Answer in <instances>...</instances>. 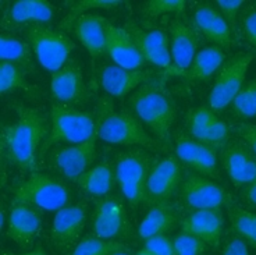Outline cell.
Instances as JSON below:
<instances>
[{
  "label": "cell",
  "mask_w": 256,
  "mask_h": 255,
  "mask_svg": "<svg viewBox=\"0 0 256 255\" xmlns=\"http://www.w3.org/2000/svg\"><path fill=\"white\" fill-rule=\"evenodd\" d=\"M16 112L17 120L2 128V153L10 165L34 173L36 172V152L49 135V126L38 109L16 105Z\"/></svg>",
  "instance_id": "cell-1"
},
{
  "label": "cell",
  "mask_w": 256,
  "mask_h": 255,
  "mask_svg": "<svg viewBox=\"0 0 256 255\" xmlns=\"http://www.w3.org/2000/svg\"><path fill=\"white\" fill-rule=\"evenodd\" d=\"M130 112L145 124L158 140L168 145L170 130L176 120V103L163 81L154 78L141 85L128 99Z\"/></svg>",
  "instance_id": "cell-2"
},
{
  "label": "cell",
  "mask_w": 256,
  "mask_h": 255,
  "mask_svg": "<svg viewBox=\"0 0 256 255\" xmlns=\"http://www.w3.org/2000/svg\"><path fill=\"white\" fill-rule=\"evenodd\" d=\"M96 117L99 121V138L104 142L114 145L140 147L159 152L166 151L168 147L148 134L144 124L131 112H114L113 102L108 96L100 99Z\"/></svg>",
  "instance_id": "cell-3"
},
{
  "label": "cell",
  "mask_w": 256,
  "mask_h": 255,
  "mask_svg": "<svg viewBox=\"0 0 256 255\" xmlns=\"http://www.w3.org/2000/svg\"><path fill=\"white\" fill-rule=\"evenodd\" d=\"M96 130V116L62 103L50 108V131L40 148V158L56 144L77 145L86 141Z\"/></svg>",
  "instance_id": "cell-4"
},
{
  "label": "cell",
  "mask_w": 256,
  "mask_h": 255,
  "mask_svg": "<svg viewBox=\"0 0 256 255\" xmlns=\"http://www.w3.org/2000/svg\"><path fill=\"white\" fill-rule=\"evenodd\" d=\"M71 202V191L56 176L34 172L14 190L13 204H26L45 210L58 212Z\"/></svg>",
  "instance_id": "cell-5"
},
{
  "label": "cell",
  "mask_w": 256,
  "mask_h": 255,
  "mask_svg": "<svg viewBox=\"0 0 256 255\" xmlns=\"http://www.w3.org/2000/svg\"><path fill=\"white\" fill-rule=\"evenodd\" d=\"M26 35L38 62L52 74L70 60L71 52L76 48L74 42L64 32L52 30L45 24L28 27Z\"/></svg>",
  "instance_id": "cell-6"
},
{
  "label": "cell",
  "mask_w": 256,
  "mask_h": 255,
  "mask_svg": "<svg viewBox=\"0 0 256 255\" xmlns=\"http://www.w3.org/2000/svg\"><path fill=\"white\" fill-rule=\"evenodd\" d=\"M254 58L255 55L252 52L237 53L222 64L216 73L208 101V106L213 112H222L230 106L244 87L246 71Z\"/></svg>",
  "instance_id": "cell-7"
},
{
  "label": "cell",
  "mask_w": 256,
  "mask_h": 255,
  "mask_svg": "<svg viewBox=\"0 0 256 255\" xmlns=\"http://www.w3.org/2000/svg\"><path fill=\"white\" fill-rule=\"evenodd\" d=\"M99 140V121L96 117V130L86 141L77 145L54 147L48 155V163L52 170L64 179L77 181L84 173L90 170L96 159V142Z\"/></svg>",
  "instance_id": "cell-8"
},
{
  "label": "cell",
  "mask_w": 256,
  "mask_h": 255,
  "mask_svg": "<svg viewBox=\"0 0 256 255\" xmlns=\"http://www.w3.org/2000/svg\"><path fill=\"white\" fill-rule=\"evenodd\" d=\"M92 230L94 236L110 241H116V238H128L131 236V223L128 220L126 206L120 198L108 195L95 199Z\"/></svg>",
  "instance_id": "cell-9"
},
{
  "label": "cell",
  "mask_w": 256,
  "mask_h": 255,
  "mask_svg": "<svg viewBox=\"0 0 256 255\" xmlns=\"http://www.w3.org/2000/svg\"><path fill=\"white\" fill-rule=\"evenodd\" d=\"M180 198L182 204L194 210L222 209L223 206L234 204L232 197L222 185L199 176L191 174L182 180L180 185Z\"/></svg>",
  "instance_id": "cell-10"
},
{
  "label": "cell",
  "mask_w": 256,
  "mask_h": 255,
  "mask_svg": "<svg viewBox=\"0 0 256 255\" xmlns=\"http://www.w3.org/2000/svg\"><path fill=\"white\" fill-rule=\"evenodd\" d=\"M88 219L86 202L68 205L56 212L50 229V240L53 247L60 252H72L82 238V231Z\"/></svg>",
  "instance_id": "cell-11"
},
{
  "label": "cell",
  "mask_w": 256,
  "mask_h": 255,
  "mask_svg": "<svg viewBox=\"0 0 256 255\" xmlns=\"http://www.w3.org/2000/svg\"><path fill=\"white\" fill-rule=\"evenodd\" d=\"M182 183V167L177 158L167 156L156 160L145 183L144 202L149 206L167 202Z\"/></svg>",
  "instance_id": "cell-12"
},
{
  "label": "cell",
  "mask_w": 256,
  "mask_h": 255,
  "mask_svg": "<svg viewBox=\"0 0 256 255\" xmlns=\"http://www.w3.org/2000/svg\"><path fill=\"white\" fill-rule=\"evenodd\" d=\"M50 91L54 102L70 108L84 106L90 99L81 66L74 59H70L60 70L52 74Z\"/></svg>",
  "instance_id": "cell-13"
},
{
  "label": "cell",
  "mask_w": 256,
  "mask_h": 255,
  "mask_svg": "<svg viewBox=\"0 0 256 255\" xmlns=\"http://www.w3.org/2000/svg\"><path fill=\"white\" fill-rule=\"evenodd\" d=\"M6 229V236L20 248L30 249L42 229V209L26 204H13Z\"/></svg>",
  "instance_id": "cell-14"
},
{
  "label": "cell",
  "mask_w": 256,
  "mask_h": 255,
  "mask_svg": "<svg viewBox=\"0 0 256 255\" xmlns=\"http://www.w3.org/2000/svg\"><path fill=\"white\" fill-rule=\"evenodd\" d=\"M124 28L132 37L135 45L146 63H152L166 70L172 67L173 60L170 53V38L164 32L159 30L144 31L134 21H128Z\"/></svg>",
  "instance_id": "cell-15"
},
{
  "label": "cell",
  "mask_w": 256,
  "mask_h": 255,
  "mask_svg": "<svg viewBox=\"0 0 256 255\" xmlns=\"http://www.w3.org/2000/svg\"><path fill=\"white\" fill-rule=\"evenodd\" d=\"M222 163L237 187L250 184L256 177V156L242 140L228 141L222 149Z\"/></svg>",
  "instance_id": "cell-16"
},
{
  "label": "cell",
  "mask_w": 256,
  "mask_h": 255,
  "mask_svg": "<svg viewBox=\"0 0 256 255\" xmlns=\"http://www.w3.org/2000/svg\"><path fill=\"white\" fill-rule=\"evenodd\" d=\"M156 76L154 70H127L116 64H108L99 71V84L110 96L124 98L136 87L154 80Z\"/></svg>",
  "instance_id": "cell-17"
},
{
  "label": "cell",
  "mask_w": 256,
  "mask_h": 255,
  "mask_svg": "<svg viewBox=\"0 0 256 255\" xmlns=\"http://www.w3.org/2000/svg\"><path fill=\"white\" fill-rule=\"evenodd\" d=\"M53 19V7L46 0H17L7 7L2 17L4 30H17L20 27L45 24Z\"/></svg>",
  "instance_id": "cell-18"
},
{
  "label": "cell",
  "mask_w": 256,
  "mask_h": 255,
  "mask_svg": "<svg viewBox=\"0 0 256 255\" xmlns=\"http://www.w3.org/2000/svg\"><path fill=\"white\" fill-rule=\"evenodd\" d=\"M106 53L116 66L127 70H140L146 63L126 28L109 23L106 28Z\"/></svg>",
  "instance_id": "cell-19"
},
{
  "label": "cell",
  "mask_w": 256,
  "mask_h": 255,
  "mask_svg": "<svg viewBox=\"0 0 256 255\" xmlns=\"http://www.w3.org/2000/svg\"><path fill=\"white\" fill-rule=\"evenodd\" d=\"M224 219L220 209L194 210L181 222V231L196 237L213 248L220 247Z\"/></svg>",
  "instance_id": "cell-20"
},
{
  "label": "cell",
  "mask_w": 256,
  "mask_h": 255,
  "mask_svg": "<svg viewBox=\"0 0 256 255\" xmlns=\"http://www.w3.org/2000/svg\"><path fill=\"white\" fill-rule=\"evenodd\" d=\"M156 160L142 149H130L118 153L116 158V180L117 184L145 185Z\"/></svg>",
  "instance_id": "cell-21"
},
{
  "label": "cell",
  "mask_w": 256,
  "mask_h": 255,
  "mask_svg": "<svg viewBox=\"0 0 256 255\" xmlns=\"http://www.w3.org/2000/svg\"><path fill=\"white\" fill-rule=\"evenodd\" d=\"M199 38L196 31L181 20H174L170 24V53L173 70L184 71L191 66L196 56Z\"/></svg>",
  "instance_id": "cell-22"
},
{
  "label": "cell",
  "mask_w": 256,
  "mask_h": 255,
  "mask_svg": "<svg viewBox=\"0 0 256 255\" xmlns=\"http://www.w3.org/2000/svg\"><path fill=\"white\" fill-rule=\"evenodd\" d=\"M109 21L95 13H86L74 23L72 32L88 51L90 56L98 59L106 53V28Z\"/></svg>",
  "instance_id": "cell-23"
},
{
  "label": "cell",
  "mask_w": 256,
  "mask_h": 255,
  "mask_svg": "<svg viewBox=\"0 0 256 255\" xmlns=\"http://www.w3.org/2000/svg\"><path fill=\"white\" fill-rule=\"evenodd\" d=\"M194 19L199 31L213 42L214 46H218L222 49L230 48L232 44V32L220 12L212 6L210 3H199L195 7Z\"/></svg>",
  "instance_id": "cell-24"
},
{
  "label": "cell",
  "mask_w": 256,
  "mask_h": 255,
  "mask_svg": "<svg viewBox=\"0 0 256 255\" xmlns=\"http://www.w3.org/2000/svg\"><path fill=\"white\" fill-rule=\"evenodd\" d=\"M224 62H226V55L222 48L214 45L208 46L196 53L191 66L186 70H173L172 67H168L166 73H163V74L184 77L186 80H190V81H209L212 77L218 73Z\"/></svg>",
  "instance_id": "cell-25"
},
{
  "label": "cell",
  "mask_w": 256,
  "mask_h": 255,
  "mask_svg": "<svg viewBox=\"0 0 256 255\" xmlns=\"http://www.w3.org/2000/svg\"><path fill=\"white\" fill-rule=\"evenodd\" d=\"M178 223V215L168 202L154 205L144 217L138 227V234L142 240L154 236H167Z\"/></svg>",
  "instance_id": "cell-26"
},
{
  "label": "cell",
  "mask_w": 256,
  "mask_h": 255,
  "mask_svg": "<svg viewBox=\"0 0 256 255\" xmlns=\"http://www.w3.org/2000/svg\"><path fill=\"white\" fill-rule=\"evenodd\" d=\"M76 183L80 185L82 191L95 197L96 199L108 197L117 183L114 167L108 160H104L102 163L90 167V170H86Z\"/></svg>",
  "instance_id": "cell-27"
},
{
  "label": "cell",
  "mask_w": 256,
  "mask_h": 255,
  "mask_svg": "<svg viewBox=\"0 0 256 255\" xmlns=\"http://www.w3.org/2000/svg\"><path fill=\"white\" fill-rule=\"evenodd\" d=\"M0 59L2 62L16 64L26 74L35 73L31 45L28 42L14 38L12 35L2 34L0 37Z\"/></svg>",
  "instance_id": "cell-28"
},
{
  "label": "cell",
  "mask_w": 256,
  "mask_h": 255,
  "mask_svg": "<svg viewBox=\"0 0 256 255\" xmlns=\"http://www.w3.org/2000/svg\"><path fill=\"white\" fill-rule=\"evenodd\" d=\"M26 73L16 64L0 62V92L4 95L13 91L22 90L26 94H35L36 88L26 81Z\"/></svg>",
  "instance_id": "cell-29"
},
{
  "label": "cell",
  "mask_w": 256,
  "mask_h": 255,
  "mask_svg": "<svg viewBox=\"0 0 256 255\" xmlns=\"http://www.w3.org/2000/svg\"><path fill=\"white\" fill-rule=\"evenodd\" d=\"M120 5H122L120 0H80V2H76L70 6V12L67 14V17H64L62 20V23L58 24V30L60 31H70V30H72L74 23L81 16L86 14L88 10H95V9L112 10V9L118 7Z\"/></svg>",
  "instance_id": "cell-30"
},
{
  "label": "cell",
  "mask_w": 256,
  "mask_h": 255,
  "mask_svg": "<svg viewBox=\"0 0 256 255\" xmlns=\"http://www.w3.org/2000/svg\"><path fill=\"white\" fill-rule=\"evenodd\" d=\"M230 106L232 115L240 120L256 117V78L244 85Z\"/></svg>",
  "instance_id": "cell-31"
},
{
  "label": "cell",
  "mask_w": 256,
  "mask_h": 255,
  "mask_svg": "<svg viewBox=\"0 0 256 255\" xmlns=\"http://www.w3.org/2000/svg\"><path fill=\"white\" fill-rule=\"evenodd\" d=\"M218 116L212 110L209 106H200V108L191 109L186 115V128L188 135L195 141L202 142L208 128L210 127L212 123L218 119Z\"/></svg>",
  "instance_id": "cell-32"
},
{
  "label": "cell",
  "mask_w": 256,
  "mask_h": 255,
  "mask_svg": "<svg viewBox=\"0 0 256 255\" xmlns=\"http://www.w3.org/2000/svg\"><path fill=\"white\" fill-rule=\"evenodd\" d=\"M122 241L102 240L96 236L84 237L70 255H113L116 251L124 248Z\"/></svg>",
  "instance_id": "cell-33"
},
{
  "label": "cell",
  "mask_w": 256,
  "mask_h": 255,
  "mask_svg": "<svg viewBox=\"0 0 256 255\" xmlns=\"http://www.w3.org/2000/svg\"><path fill=\"white\" fill-rule=\"evenodd\" d=\"M227 215H228L231 227L236 231V234L240 238H244L245 241H248L254 223H255L256 213L242 209L236 204H231L227 206Z\"/></svg>",
  "instance_id": "cell-34"
},
{
  "label": "cell",
  "mask_w": 256,
  "mask_h": 255,
  "mask_svg": "<svg viewBox=\"0 0 256 255\" xmlns=\"http://www.w3.org/2000/svg\"><path fill=\"white\" fill-rule=\"evenodd\" d=\"M186 10L184 0H150L144 6V16L146 19H158L163 14H181Z\"/></svg>",
  "instance_id": "cell-35"
},
{
  "label": "cell",
  "mask_w": 256,
  "mask_h": 255,
  "mask_svg": "<svg viewBox=\"0 0 256 255\" xmlns=\"http://www.w3.org/2000/svg\"><path fill=\"white\" fill-rule=\"evenodd\" d=\"M199 148H200V142L195 141L192 137L188 134H178L176 138V155L177 159L182 163H186L190 167H195L196 159H198Z\"/></svg>",
  "instance_id": "cell-36"
},
{
  "label": "cell",
  "mask_w": 256,
  "mask_h": 255,
  "mask_svg": "<svg viewBox=\"0 0 256 255\" xmlns=\"http://www.w3.org/2000/svg\"><path fill=\"white\" fill-rule=\"evenodd\" d=\"M194 170L200 173V176H204V177L218 179V151L213 149V148L208 147L205 144H200L198 159H196Z\"/></svg>",
  "instance_id": "cell-37"
},
{
  "label": "cell",
  "mask_w": 256,
  "mask_h": 255,
  "mask_svg": "<svg viewBox=\"0 0 256 255\" xmlns=\"http://www.w3.org/2000/svg\"><path fill=\"white\" fill-rule=\"evenodd\" d=\"M228 138H230V128L227 126V123H224L220 117L212 123V126L208 128L205 137L200 144H205L208 147L213 148V149H223L227 144H228Z\"/></svg>",
  "instance_id": "cell-38"
},
{
  "label": "cell",
  "mask_w": 256,
  "mask_h": 255,
  "mask_svg": "<svg viewBox=\"0 0 256 255\" xmlns=\"http://www.w3.org/2000/svg\"><path fill=\"white\" fill-rule=\"evenodd\" d=\"M176 255H202L206 251V244L196 237L180 233L173 238Z\"/></svg>",
  "instance_id": "cell-39"
},
{
  "label": "cell",
  "mask_w": 256,
  "mask_h": 255,
  "mask_svg": "<svg viewBox=\"0 0 256 255\" xmlns=\"http://www.w3.org/2000/svg\"><path fill=\"white\" fill-rule=\"evenodd\" d=\"M240 28H241L244 38L254 48H256V3L245 7V10L241 13Z\"/></svg>",
  "instance_id": "cell-40"
},
{
  "label": "cell",
  "mask_w": 256,
  "mask_h": 255,
  "mask_svg": "<svg viewBox=\"0 0 256 255\" xmlns=\"http://www.w3.org/2000/svg\"><path fill=\"white\" fill-rule=\"evenodd\" d=\"M216 5L218 7V12L223 16L226 23L230 27L231 32L237 34L238 31V12L242 7V0H218Z\"/></svg>",
  "instance_id": "cell-41"
},
{
  "label": "cell",
  "mask_w": 256,
  "mask_h": 255,
  "mask_svg": "<svg viewBox=\"0 0 256 255\" xmlns=\"http://www.w3.org/2000/svg\"><path fill=\"white\" fill-rule=\"evenodd\" d=\"M145 249L154 255H176L173 240L168 236H154L145 240Z\"/></svg>",
  "instance_id": "cell-42"
},
{
  "label": "cell",
  "mask_w": 256,
  "mask_h": 255,
  "mask_svg": "<svg viewBox=\"0 0 256 255\" xmlns=\"http://www.w3.org/2000/svg\"><path fill=\"white\" fill-rule=\"evenodd\" d=\"M234 133L240 137V140H242L250 151L256 156V126L250 124V123H238L234 126Z\"/></svg>",
  "instance_id": "cell-43"
},
{
  "label": "cell",
  "mask_w": 256,
  "mask_h": 255,
  "mask_svg": "<svg viewBox=\"0 0 256 255\" xmlns=\"http://www.w3.org/2000/svg\"><path fill=\"white\" fill-rule=\"evenodd\" d=\"M223 255H250V252L242 238L236 236L228 238L224 244Z\"/></svg>",
  "instance_id": "cell-44"
},
{
  "label": "cell",
  "mask_w": 256,
  "mask_h": 255,
  "mask_svg": "<svg viewBox=\"0 0 256 255\" xmlns=\"http://www.w3.org/2000/svg\"><path fill=\"white\" fill-rule=\"evenodd\" d=\"M241 195L246 204L256 208V180H252L250 184L244 185Z\"/></svg>",
  "instance_id": "cell-45"
},
{
  "label": "cell",
  "mask_w": 256,
  "mask_h": 255,
  "mask_svg": "<svg viewBox=\"0 0 256 255\" xmlns=\"http://www.w3.org/2000/svg\"><path fill=\"white\" fill-rule=\"evenodd\" d=\"M2 255H46V252L44 251L42 247H36V248L31 249V251H26V252H22V254H13V252H7V251H4Z\"/></svg>",
  "instance_id": "cell-46"
},
{
  "label": "cell",
  "mask_w": 256,
  "mask_h": 255,
  "mask_svg": "<svg viewBox=\"0 0 256 255\" xmlns=\"http://www.w3.org/2000/svg\"><path fill=\"white\" fill-rule=\"evenodd\" d=\"M246 242H250L254 248H256V219H255V223H254V227H252V231H250V238H248V241Z\"/></svg>",
  "instance_id": "cell-47"
},
{
  "label": "cell",
  "mask_w": 256,
  "mask_h": 255,
  "mask_svg": "<svg viewBox=\"0 0 256 255\" xmlns=\"http://www.w3.org/2000/svg\"><path fill=\"white\" fill-rule=\"evenodd\" d=\"M113 255H131V252H130V249H128L127 247H124V248L118 249V251H116Z\"/></svg>",
  "instance_id": "cell-48"
},
{
  "label": "cell",
  "mask_w": 256,
  "mask_h": 255,
  "mask_svg": "<svg viewBox=\"0 0 256 255\" xmlns=\"http://www.w3.org/2000/svg\"><path fill=\"white\" fill-rule=\"evenodd\" d=\"M135 255H154V254H152V252H149L148 249L142 248L141 251H138V252H136V254H135Z\"/></svg>",
  "instance_id": "cell-49"
}]
</instances>
